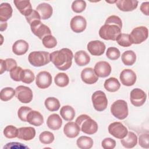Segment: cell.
Listing matches in <instances>:
<instances>
[{
  "mask_svg": "<svg viewBox=\"0 0 149 149\" xmlns=\"http://www.w3.org/2000/svg\"><path fill=\"white\" fill-rule=\"evenodd\" d=\"M13 9L11 5L6 2L2 3L0 5V20L6 22L12 16Z\"/></svg>",
  "mask_w": 149,
  "mask_h": 149,
  "instance_id": "484cf974",
  "label": "cell"
},
{
  "mask_svg": "<svg viewBox=\"0 0 149 149\" xmlns=\"http://www.w3.org/2000/svg\"><path fill=\"white\" fill-rule=\"evenodd\" d=\"M36 130L33 127H22L18 129L17 137L24 141H29L34 138Z\"/></svg>",
  "mask_w": 149,
  "mask_h": 149,
  "instance_id": "d6986e66",
  "label": "cell"
},
{
  "mask_svg": "<svg viewBox=\"0 0 149 149\" xmlns=\"http://www.w3.org/2000/svg\"><path fill=\"white\" fill-rule=\"evenodd\" d=\"M46 108L49 111H56L60 108L59 101L55 97H48L44 102Z\"/></svg>",
  "mask_w": 149,
  "mask_h": 149,
  "instance_id": "d6a6232c",
  "label": "cell"
},
{
  "mask_svg": "<svg viewBox=\"0 0 149 149\" xmlns=\"http://www.w3.org/2000/svg\"><path fill=\"white\" fill-rule=\"evenodd\" d=\"M116 41L119 45L123 47H128L132 44L129 34L121 33L118 36Z\"/></svg>",
  "mask_w": 149,
  "mask_h": 149,
  "instance_id": "74e56055",
  "label": "cell"
},
{
  "mask_svg": "<svg viewBox=\"0 0 149 149\" xmlns=\"http://www.w3.org/2000/svg\"><path fill=\"white\" fill-rule=\"evenodd\" d=\"M87 50L94 56H100L102 55L105 50V45L100 40L90 41L87 44Z\"/></svg>",
  "mask_w": 149,
  "mask_h": 149,
  "instance_id": "9a60e30c",
  "label": "cell"
},
{
  "mask_svg": "<svg viewBox=\"0 0 149 149\" xmlns=\"http://www.w3.org/2000/svg\"><path fill=\"white\" fill-rule=\"evenodd\" d=\"M43 45L47 48H52L56 47L57 41L56 38L52 35H48L44 37L42 40Z\"/></svg>",
  "mask_w": 149,
  "mask_h": 149,
  "instance_id": "60d3db41",
  "label": "cell"
},
{
  "mask_svg": "<svg viewBox=\"0 0 149 149\" xmlns=\"http://www.w3.org/2000/svg\"><path fill=\"white\" fill-rule=\"evenodd\" d=\"M70 28L76 33L83 32L86 28L87 22L86 19L80 15L74 16L70 20Z\"/></svg>",
  "mask_w": 149,
  "mask_h": 149,
  "instance_id": "5bb4252c",
  "label": "cell"
},
{
  "mask_svg": "<svg viewBox=\"0 0 149 149\" xmlns=\"http://www.w3.org/2000/svg\"><path fill=\"white\" fill-rule=\"evenodd\" d=\"M29 49V44L25 40H19L14 42L12 46V51L16 55L25 54Z\"/></svg>",
  "mask_w": 149,
  "mask_h": 149,
  "instance_id": "603a6c76",
  "label": "cell"
},
{
  "mask_svg": "<svg viewBox=\"0 0 149 149\" xmlns=\"http://www.w3.org/2000/svg\"><path fill=\"white\" fill-rule=\"evenodd\" d=\"M13 3L20 13L24 16H27L30 15L33 10L32 9V6L30 1L14 0Z\"/></svg>",
  "mask_w": 149,
  "mask_h": 149,
  "instance_id": "ffe728a7",
  "label": "cell"
},
{
  "mask_svg": "<svg viewBox=\"0 0 149 149\" xmlns=\"http://www.w3.org/2000/svg\"><path fill=\"white\" fill-rule=\"evenodd\" d=\"M106 55L107 58L111 60H116L120 57V53L117 48L109 47L107 49Z\"/></svg>",
  "mask_w": 149,
  "mask_h": 149,
  "instance_id": "b9f144b4",
  "label": "cell"
},
{
  "mask_svg": "<svg viewBox=\"0 0 149 149\" xmlns=\"http://www.w3.org/2000/svg\"><path fill=\"white\" fill-rule=\"evenodd\" d=\"M116 5L122 11L129 12L137 8L138 1L136 0H118L116 2Z\"/></svg>",
  "mask_w": 149,
  "mask_h": 149,
  "instance_id": "ac0fdd59",
  "label": "cell"
},
{
  "mask_svg": "<svg viewBox=\"0 0 149 149\" xmlns=\"http://www.w3.org/2000/svg\"><path fill=\"white\" fill-rule=\"evenodd\" d=\"M5 64L6 71H10L17 66V62L12 58H7L5 60Z\"/></svg>",
  "mask_w": 149,
  "mask_h": 149,
  "instance_id": "c3c4849f",
  "label": "cell"
},
{
  "mask_svg": "<svg viewBox=\"0 0 149 149\" xmlns=\"http://www.w3.org/2000/svg\"><path fill=\"white\" fill-rule=\"evenodd\" d=\"M73 57L72 51L67 48L50 54V61L59 70H66L70 68Z\"/></svg>",
  "mask_w": 149,
  "mask_h": 149,
  "instance_id": "7a4b0ae2",
  "label": "cell"
},
{
  "mask_svg": "<svg viewBox=\"0 0 149 149\" xmlns=\"http://www.w3.org/2000/svg\"><path fill=\"white\" fill-rule=\"evenodd\" d=\"M149 134L148 133H143L140 135L139 138V145L144 148H149Z\"/></svg>",
  "mask_w": 149,
  "mask_h": 149,
  "instance_id": "f6af8a7d",
  "label": "cell"
},
{
  "mask_svg": "<svg viewBox=\"0 0 149 149\" xmlns=\"http://www.w3.org/2000/svg\"><path fill=\"white\" fill-rule=\"evenodd\" d=\"M36 10L40 15L41 19L42 20L50 18L53 13V9L51 5L44 2L39 4L36 8Z\"/></svg>",
  "mask_w": 149,
  "mask_h": 149,
  "instance_id": "44dd1931",
  "label": "cell"
},
{
  "mask_svg": "<svg viewBox=\"0 0 149 149\" xmlns=\"http://www.w3.org/2000/svg\"><path fill=\"white\" fill-rule=\"evenodd\" d=\"M0 62H1V72L0 74H2L5 71H6V67H5V60H3L2 59H0Z\"/></svg>",
  "mask_w": 149,
  "mask_h": 149,
  "instance_id": "f907efd6",
  "label": "cell"
},
{
  "mask_svg": "<svg viewBox=\"0 0 149 149\" xmlns=\"http://www.w3.org/2000/svg\"><path fill=\"white\" fill-rule=\"evenodd\" d=\"M36 84L38 88L41 89L49 87L52 84L51 74L47 71L39 72L36 78Z\"/></svg>",
  "mask_w": 149,
  "mask_h": 149,
  "instance_id": "7c38bea8",
  "label": "cell"
},
{
  "mask_svg": "<svg viewBox=\"0 0 149 149\" xmlns=\"http://www.w3.org/2000/svg\"><path fill=\"white\" fill-rule=\"evenodd\" d=\"M76 144L79 148L81 149H90L93 147V140L88 136H80L77 139Z\"/></svg>",
  "mask_w": 149,
  "mask_h": 149,
  "instance_id": "1f68e13d",
  "label": "cell"
},
{
  "mask_svg": "<svg viewBox=\"0 0 149 149\" xmlns=\"http://www.w3.org/2000/svg\"><path fill=\"white\" fill-rule=\"evenodd\" d=\"M81 79L82 81L88 84H93L98 80V77L91 68H86L81 72Z\"/></svg>",
  "mask_w": 149,
  "mask_h": 149,
  "instance_id": "e0dca14e",
  "label": "cell"
},
{
  "mask_svg": "<svg viewBox=\"0 0 149 149\" xmlns=\"http://www.w3.org/2000/svg\"><path fill=\"white\" fill-rule=\"evenodd\" d=\"M130 97V102L134 106L140 107L146 102L147 95L141 89L136 88L131 91Z\"/></svg>",
  "mask_w": 149,
  "mask_h": 149,
  "instance_id": "8fae6325",
  "label": "cell"
},
{
  "mask_svg": "<svg viewBox=\"0 0 149 149\" xmlns=\"http://www.w3.org/2000/svg\"><path fill=\"white\" fill-rule=\"evenodd\" d=\"M91 100L94 109L97 111H103L107 107L108 100L105 94L102 91H95L92 94Z\"/></svg>",
  "mask_w": 149,
  "mask_h": 149,
  "instance_id": "8992f818",
  "label": "cell"
},
{
  "mask_svg": "<svg viewBox=\"0 0 149 149\" xmlns=\"http://www.w3.org/2000/svg\"><path fill=\"white\" fill-rule=\"evenodd\" d=\"M104 88L109 92H116L120 87V84L118 80L113 77H111L107 79L104 84Z\"/></svg>",
  "mask_w": 149,
  "mask_h": 149,
  "instance_id": "f1b7e54d",
  "label": "cell"
},
{
  "mask_svg": "<svg viewBox=\"0 0 149 149\" xmlns=\"http://www.w3.org/2000/svg\"><path fill=\"white\" fill-rule=\"evenodd\" d=\"M94 70L98 77H106L111 72V66L106 61H100L95 65Z\"/></svg>",
  "mask_w": 149,
  "mask_h": 149,
  "instance_id": "2e32d148",
  "label": "cell"
},
{
  "mask_svg": "<svg viewBox=\"0 0 149 149\" xmlns=\"http://www.w3.org/2000/svg\"><path fill=\"white\" fill-rule=\"evenodd\" d=\"M72 9L75 13H81L83 12L86 8V2L83 0H76L72 2Z\"/></svg>",
  "mask_w": 149,
  "mask_h": 149,
  "instance_id": "ab89813d",
  "label": "cell"
},
{
  "mask_svg": "<svg viewBox=\"0 0 149 149\" xmlns=\"http://www.w3.org/2000/svg\"><path fill=\"white\" fill-rule=\"evenodd\" d=\"M111 113L117 119H125L128 115L129 110L127 102L123 100L115 101L111 107Z\"/></svg>",
  "mask_w": 149,
  "mask_h": 149,
  "instance_id": "5b68a950",
  "label": "cell"
},
{
  "mask_svg": "<svg viewBox=\"0 0 149 149\" xmlns=\"http://www.w3.org/2000/svg\"><path fill=\"white\" fill-rule=\"evenodd\" d=\"M47 125L48 127L54 130H58L62 125V120L57 113L50 115L47 120Z\"/></svg>",
  "mask_w": 149,
  "mask_h": 149,
  "instance_id": "d4e9b609",
  "label": "cell"
},
{
  "mask_svg": "<svg viewBox=\"0 0 149 149\" xmlns=\"http://www.w3.org/2000/svg\"><path fill=\"white\" fill-rule=\"evenodd\" d=\"M54 81L56 86L61 87H64L68 85L69 83V79L66 73H59L55 76Z\"/></svg>",
  "mask_w": 149,
  "mask_h": 149,
  "instance_id": "836d02e7",
  "label": "cell"
},
{
  "mask_svg": "<svg viewBox=\"0 0 149 149\" xmlns=\"http://www.w3.org/2000/svg\"><path fill=\"white\" fill-rule=\"evenodd\" d=\"M39 140L41 143L44 144H49L52 143L54 140V135L49 131H44L40 133Z\"/></svg>",
  "mask_w": 149,
  "mask_h": 149,
  "instance_id": "8d00e7d4",
  "label": "cell"
},
{
  "mask_svg": "<svg viewBox=\"0 0 149 149\" xmlns=\"http://www.w3.org/2000/svg\"><path fill=\"white\" fill-rule=\"evenodd\" d=\"M120 143L125 148H133L136 146L137 143V137L133 132H129L127 135L120 140Z\"/></svg>",
  "mask_w": 149,
  "mask_h": 149,
  "instance_id": "4316f807",
  "label": "cell"
},
{
  "mask_svg": "<svg viewBox=\"0 0 149 149\" xmlns=\"http://www.w3.org/2000/svg\"><path fill=\"white\" fill-rule=\"evenodd\" d=\"M121 59L124 65L126 66H132L136 62V55L134 51L132 50H128L125 51L122 54Z\"/></svg>",
  "mask_w": 149,
  "mask_h": 149,
  "instance_id": "4dcf8cb0",
  "label": "cell"
},
{
  "mask_svg": "<svg viewBox=\"0 0 149 149\" xmlns=\"http://www.w3.org/2000/svg\"><path fill=\"white\" fill-rule=\"evenodd\" d=\"M28 60L35 67H41L50 62V54L45 51H33L29 54Z\"/></svg>",
  "mask_w": 149,
  "mask_h": 149,
  "instance_id": "277c9868",
  "label": "cell"
},
{
  "mask_svg": "<svg viewBox=\"0 0 149 149\" xmlns=\"http://www.w3.org/2000/svg\"><path fill=\"white\" fill-rule=\"evenodd\" d=\"M23 69L20 66H16L10 71V76L12 80L16 81H21L20 77Z\"/></svg>",
  "mask_w": 149,
  "mask_h": 149,
  "instance_id": "ee69618b",
  "label": "cell"
},
{
  "mask_svg": "<svg viewBox=\"0 0 149 149\" xmlns=\"http://www.w3.org/2000/svg\"><path fill=\"white\" fill-rule=\"evenodd\" d=\"M76 123L79 125L80 130L87 134H93L98 130L97 122L86 114L79 116L76 119Z\"/></svg>",
  "mask_w": 149,
  "mask_h": 149,
  "instance_id": "3957f363",
  "label": "cell"
},
{
  "mask_svg": "<svg viewBox=\"0 0 149 149\" xmlns=\"http://www.w3.org/2000/svg\"><path fill=\"white\" fill-rule=\"evenodd\" d=\"M122 27L121 19L118 16L111 15L106 19L105 24L100 29L99 36L105 40L116 41L121 34Z\"/></svg>",
  "mask_w": 149,
  "mask_h": 149,
  "instance_id": "6da1fadb",
  "label": "cell"
},
{
  "mask_svg": "<svg viewBox=\"0 0 149 149\" xmlns=\"http://www.w3.org/2000/svg\"><path fill=\"white\" fill-rule=\"evenodd\" d=\"M129 36L132 44H141L147 39L148 30L145 26H139L134 28Z\"/></svg>",
  "mask_w": 149,
  "mask_h": 149,
  "instance_id": "52a82bcc",
  "label": "cell"
},
{
  "mask_svg": "<svg viewBox=\"0 0 149 149\" xmlns=\"http://www.w3.org/2000/svg\"><path fill=\"white\" fill-rule=\"evenodd\" d=\"M20 79L23 83L30 84L35 79V76L34 73L31 70L27 69H23Z\"/></svg>",
  "mask_w": 149,
  "mask_h": 149,
  "instance_id": "d590c367",
  "label": "cell"
},
{
  "mask_svg": "<svg viewBox=\"0 0 149 149\" xmlns=\"http://www.w3.org/2000/svg\"><path fill=\"white\" fill-rule=\"evenodd\" d=\"M27 122L33 126H40L44 123V118L38 111L32 110L27 116Z\"/></svg>",
  "mask_w": 149,
  "mask_h": 149,
  "instance_id": "cb8c5ba5",
  "label": "cell"
},
{
  "mask_svg": "<svg viewBox=\"0 0 149 149\" xmlns=\"http://www.w3.org/2000/svg\"><path fill=\"white\" fill-rule=\"evenodd\" d=\"M76 63L80 66L87 65L90 61V57L88 54L83 50L77 51L74 56Z\"/></svg>",
  "mask_w": 149,
  "mask_h": 149,
  "instance_id": "83f0119b",
  "label": "cell"
},
{
  "mask_svg": "<svg viewBox=\"0 0 149 149\" xmlns=\"http://www.w3.org/2000/svg\"><path fill=\"white\" fill-rule=\"evenodd\" d=\"M3 134L8 139L17 137L18 129L13 125H8L3 130Z\"/></svg>",
  "mask_w": 149,
  "mask_h": 149,
  "instance_id": "f35d334b",
  "label": "cell"
},
{
  "mask_svg": "<svg viewBox=\"0 0 149 149\" xmlns=\"http://www.w3.org/2000/svg\"><path fill=\"white\" fill-rule=\"evenodd\" d=\"M31 111H32V109L30 107L26 106L21 107L17 111L19 118L23 122H27V116Z\"/></svg>",
  "mask_w": 149,
  "mask_h": 149,
  "instance_id": "7bdbcfd3",
  "label": "cell"
},
{
  "mask_svg": "<svg viewBox=\"0 0 149 149\" xmlns=\"http://www.w3.org/2000/svg\"><path fill=\"white\" fill-rule=\"evenodd\" d=\"M80 131L79 125L73 122L67 123L63 127L64 134L69 138H74L77 137Z\"/></svg>",
  "mask_w": 149,
  "mask_h": 149,
  "instance_id": "7402d4cb",
  "label": "cell"
},
{
  "mask_svg": "<svg viewBox=\"0 0 149 149\" xmlns=\"http://www.w3.org/2000/svg\"><path fill=\"white\" fill-rule=\"evenodd\" d=\"M7 26H8V24L6 22H1V27H0L1 31H3L5 30L7 28Z\"/></svg>",
  "mask_w": 149,
  "mask_h": 149,
  "instance_id": "816d5d0a",
  "label": "cell"
},
{
  "mask_svg": "<svg viewBox=\"0 0 149 149\" xmlns=\"http://www.w3.org/2000/svg\"><path fill=\"white\" fill-rule=\"evenodd\" d=\"M109 133L115 138L122 139L127 134V129L121 122H115L108 126Z\"/></svg>",
  "mask_w": 149,
  "mask_h": 149,
  "instance_id": "30bf717a",
  "label": "cell"
},
{
  "mask_svg": "<svg viewBox=\"0 0 149 149\" xmlns=\"http://www.w3.org/2000/svg\"><path fill=\"white\" fill-rule=\"evenodd\" d=\"M148 8H149V2H143L140 6V10L144 13L145 15L148 16L149 12H148Z\"/></svg>",
  "mask_w": 149,
  "mask_h": 149,
  "instance_id": "681fc988",
  "label": "cell"
},
{
  "mask_svg": "<svg viewBox=\"0 0 149 149\" xmlns=\"http://www.w3.org/2000/svg\"><path fill=\"white\" fill-rule=\"evenodd\" d=\"M16 97L22 103L27 104L31 101L33 97L32 90L28 87L19 86L15 89Z\"/></svg>",
  "mask_w": 149,
  "mask_h": 149,
  "instance_id": "9c48e42d",
  "label": "cell"
},
{
  "mask_svg": "<svg viewBox=\"0 0 149 149\" xmlns=\"http://www.w3.org/2000/svg\"><path fill=\"white\" fill-rule=\"evenodd\" d=\"M101 146L104 149H113L116 146V141L113 139L105 138L102 140Z\"/></svg>",
  "mask_w": 149,
  "mask_h": 149,
  "instance_id": "bcb514c9",
  "label": "cell"
},
{
  "mask_svg": "<svg viewBox=\"0 0 149 149\" xmlns=\"http://www.w3.org/2000/svg\"><path fill=\"white\" fill-rule=\"evenodd\" d=\"M61 116L66 121H72L75 116V111L70 105H64L61 108Z\"/></svg>",
  "mask_w": 149,
  "mask_h": 149,
  "instance_id": "f546056e",
  "label": "cell"
},
{
  "mask_svg": "<svg viewBox=\"0 0 149 149\" xmlns=\"http://www.w3.org/2000/svg\"><path fill=\"white\" fill-rule=\"evenodd\" d=\"M32 33L40 39L48 35H51V31L45 24H43L40 20H36L30 24Z\"/></svg>",
  "mask_w": 149,
  "mask_h": 149,
  "instance_id": "ba28073f",
  "label": "cell"
},
{
  "mask_svg": "<svg viewBox=\"0 0 149 149\" xmlns=\"http://www.w3.org/2000/svg\"><path fill=\"white\" fill-rule=\"evenodd\" d=\"M25 17H26L27 22H28V23H29L30 25L33 22H34L36 20H41L40 16L36 10H33L32 12H31V13L30 15H29L28 16H25Z\"/></svg>",
  "mask_w": 149,
  "mask_h": 149,
  "instance_id": "7dc6e473",
  "label": "cell"
},
{
  "mask_svg": "<svg viewBox=\"0 0 149 149\" xmlns=\"http://www.w3.org/2000/svg\"><path fill=\"white\" fill-rule=\"evenodd\" d=\"M16 95L15 90L12 87H5L1 90L0 98L2 101H8Z\"/></svg>",
  "mask_w": 149,
  "mask_h": 149,
  "instance_id": "e575fe53",
  "label": "cell"
},
{
  "mask_svg": "<svg viewBox=\"0 0 149 149\" xmlns=\"http://www.w3.org/2000/svg\"><path fill=\"white\" fill-rule=\"evenodd\" d=\"M136 77L135 72L130 69L123 70L119 76L122 84L126 86H131L134 85L136 81Z\"/></svg>",
  "mask_w": 149,
  "mask_h": 149,
  "instance_id": "4fadbf2b",
  "label": "cell"
}]
</instances>
